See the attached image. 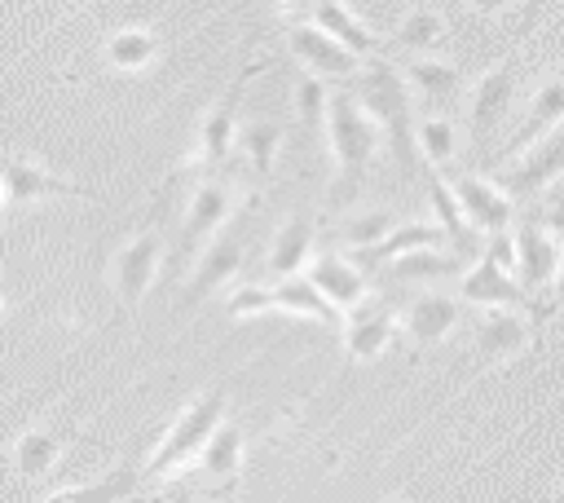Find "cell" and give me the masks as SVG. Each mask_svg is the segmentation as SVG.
Returning <instances> with one entry per match:
<instances>
[{"mask_svg":"<svg viewBox=\"0 0 564 503\" xmlns=\"http://www.w3.org/2000/svg\"><path fill=\"white\" fill-rule=\"evenodd\" d=\"M352 97L375 119V128L388 137V150L397 159V172L410 181L419 150H414V106H410L405 75L388 57H366L361 71L352 75Z\"/></svg>","mask_w":564,"mask_h":503,"instance_id":"6da1fadb","label":"cell"},{"mask_svg":"<svg viewBox=\"0 0 564 503\" xmlns=\"http://www.w3.org/2000/svg\"><path fill=\"white\" fill-rule=\"evenodd\" d=\"M322 132H326V146H330V163H335V181H330V194L335 203H348L366 172H370V154L379 146V128L375 119L357 106L352 88H335L326 97V119H322Z\"/></svg>","mask_w":564,"mask_h":503,"instance_id":"7a4b0ae2","label":"cell"},{"mask_svg":"<svg viewBox=\"0 0 564 503\" xmlns=\"http://www.w3.org/2000/svg\"><path fill=\"white\" fill-rule=\"evenodd\" d=\"M220 415H225V388L216 384V388H207L203 397H194V402L172 419V428L163 432V441H159V450L150 454V463H145L141 477H172V472H181L185 463H194V459L203 454L207 437L220 428Z\"/></svg>","mask_w":564,"mask_h":503,"instance_id":"3957f363","label":"cell"},{"mask_svg":"<svg viewBox=\"0 0 564 503\" xmlns=\"http://www.w3.org/2000/svg\"><path fill=\"white\" fill-rule=\"evenodd\" d=\"M234 207H238V190L220 172L189 185V203H185V216H181V243H176V269L189 265V256L203 252L216 238V229L234 216Z\"/></svg>","mask_w":564,"mask_h":503,"instance_id":"277c9868","label":"cell"},{"mask_svg":"<svg viewBox=\"0 0 564 503\" xmlns=\"http://www.w3.org/2000/svg\"><path fill=\"white\" fill-rule=\"evenodd\" d=\"M260 71H269V57H251V62L238 71V79L220 93V101L198 119L194 146H198V163H203V168H212V172L225 168V159H229V150H234V137H238V106H242V97H247V84H251Z\"/></svg>","mask_w":564,"mask_h":503,"instance_id":"5b68a950","label":"cell"},{"mask_svg":"<svg viewBox=\"0 0 564 503\" xmlns=\"http://www.w3.org/2000/svg\"><path fill=\"white\" fill-rule=\"evenodd\" d=\"M560 176H564V124H560L555 132H546L542 141H533L520 159L502 163L494 185L516 203V199H538V194H546Z\"/></svg>","mask_w":564,"mask_h":503,"instance_id":"8992f818","label":"cell"},{"mask_svg":"<svg viewBox=\"0 0 564 503\" xmlns=\"http://www.w3.org/2000/svg\"><path fill=\"white\" fill-rule=\"evenodd\" d=\"M159 256H163V234L154 225H141L132 238H123L110 256V287L119 296V304L137 309L145 300V291L159 278Z\"/></svg>","mask_w":564,"mask_h":503,"instance_id":"52a82bcc","label":"cell"},{"mask_svg":"<svg viewBox=\"0 0 564 503\" xmlns=\"http://www.w3.org/2000/svg\"><path fill=\"white\" fill-rule=\"evenodd\" d=\"M516 79H520V66L516 57H502L498 66H489L476 88H471V146L485 150L494 141V132L502 128V119L511 115V101H516Z\"/></svg>","mask_w":564,"mask_h":503,"instance_id":"ba28073f","label":"cell"},{"mask_svg":"<svg viewBox=\"0 0 564 503\" xmlns=\"http://www.w3.org/2000/svg\"><path fill=\"white\" fill-rule=\"evenodd\" d=\"M564 124V75H546L542 84H538V93H533V101H529V110H524V124L502 141V150L489 159V163H507V159H520L533 141H542L546 132H555Z\"/></svg>","mask_w":564,"mask_h":503,"instance_id":"9c48e42d","label":"cell"},{"mask_svg":"<svg viewBox=\"0 0 564 503\" xmlns=\"http://www.w3.org/2000/svg\"><path fill=\"white\" fill-rule=\"evenodd\" d=\"M0 190H4V203H18V207L40 203V199H57V194L62 199H84L88 194L84 185L66 181L53 168H44L35 159H22V154H13V159L0 163Z\"/></svg>","mask_w":564,"mask_h":503,"instance_id":"30bf717a","label":"cell"},{"mask_svg":"<svg viewBox=\"0 0 564 503\" xmlns=\"http://www.w3.org/2000/svg\"><path fill=\"white\" fill-rule=\"evenodd\" d=\"M511 256H516V282L524 296L542 291L546 282H555V269H560V252H555V238L542 229L538 216H524L511 234Z\"/></svg>","mask_w":564,"mask_h":503,"instance_id":"8fae6325","label":"cell"},{"mask_svg":"<svg viewBox=\"0 0 564 503\" xmlns=\"http://www.w3.org/2000/svg\"><path fill=\"white\" fill-rule=\"evenodd\" d=\"M286 44H291V53L300 57V66L308 71V75H317V79H352L357 71H361V57H352L344 44H335L322 26H313V22H295L291 31H286Z\"/></svg>","mask_w":564,"mask_h":503,"instance_id":"7c38bea8","label":"cell"},{"mask_svg":"<svg viewBox=\"0 0 564 503\" xmlns=\"http://www.w3.org/2000/svg\"><path fill=\"white\" fill-rule=\"evenodd\" d=\"M449 190H454V203H458V212L467 216L471 229H480V234H489V238L511 229V199H507L489 176L458 172Z\"/></svg>","mask_w":564,"mask_h":503,"instance_id":"4fadbf2b","label":"cell"},{"mask_svg":"<svg viewBox=\"0 0 564 503\" xmlns=\"http://www.w3.org/2000/svg\"><path fill=\"white\" fill-rule=\"evenodd\" d=\"M242 252H247L242 229H220V234L198 252L194 278H189V287H185V296H189V300H203V296L220 291V287L242 269Z\"/></svg>","mask_w":564,"mask_h":503,"instance_id":"5bb4252c","label":"cell"},{"mask_svg":"<svg viewBox=\"0 0 564 503\" xmlns=\"http://www.w3.org/2000/svg\"><path fill=\"white\" fill-rule=\"evenodd\" d=\"M397 335V313L375 296V300H361L352 313H348V327H344V349H348V362H370L388 349V340Z\"/></svg>","mask_w":564,"mask_h":503,"instance_id":"9a60e30c","label":"cell"},{"mask_svg":"<svg viewBox=\"0 0 564 503\" xmlns=\"http://www.w3.org/2000/svg\"><path fill=\"white\" fill-rule=\"evenodd\" d=\"M304 278L322 291V300H326L330 309H357V304L366 300V274H361L348 256H339V252L313 256Z\"/></svg>","mask_w":564,"mask_h":503,"instance_id":"2e32d148","label":"cell"},{"mask_svg":"<svg viewBox=\"0 0 564 503\" xmlns=\"http://www.w3.org/2000/svg\"><path fill=\"white\" fill-rule=\"evenodd\" d=\"M463 300H471V304H494V309L529 304V296L520 291V282L511 278V269H507L494 252H480V260L463 274Z\"/></svg>","mask_w":564,"mask_h":503,"instance_id":"e0dca14e","label":"cell"},{"mask_svg":"<svg viewBox=\"0 0 564 503\" xmlns=\"http://www.w3.org/2000/svg\"><path fill=\"white\" fill-rule=\"evenodd\" d=\"M463 322V304L454 296H441V291H423L414 296L405 309H401V327L414 344H436L445 340L454 327Z\"/></svg>","mask_w":564,"mask_h":503,"instance_id":"ac0fdd59","label":"cell"},{"mask_svg":"<svg viewBox=\"0 0 564 503\" xmlns=\"http://www.w3.org/2000/svg\"><path fill=\"white\" fill-rule=\"evenodd\" d=\"M313 26H322L335 44H344L352 57H383V44L344 0H313Z\"/></svg>","mask_w":564,"mask_h":503,"instance_id":"d6986e66","label":"cell"},{"mask_svg":"<svg viewBox=\"0 0 564 503\" xmlns=\"http://www.w3.org/2000/svg\"><path fill=\"white\" fill-rule=\"evenodd\" d=\"M313 238H317V221L304 216V212H291L278 229H273V243H269V269L278 278H295L308 260H313Z\"/></svg>","mask_w":564,"mask_h":503,"instance_id":"ffe728a7","label":"cell"},{"mask_svg":"<svg viewBox=\"0 0 564 503\" xmlns=\"http://www.w3.org/2000/svg\"><path fill=\"white\" fill-rule=\"evenodd\" d=\"M441 225H427V221H414V225H397L383 243H375L370 252H357L352 256V265L366 274V269H379V265H392L397 256H405V252H419V247H441Z\"/></svg>","mask_w":564,"mask_h":503,"instance_id":"44dd1931","label":"cell"},{"mask_svg":"<svg viewBox=\"0 0 564 503\" xmlns=\"http://www.w3.org/2000/svg\"><path fill=\"white\" fill-rule=\"evenodd\" d=\"M524 344H529V327H524L511 309H494V313H485L480 327H476V353H480L485 362H502V357L520 353Z\"/></svg>","mask_w":564,"mask_h":503,"instance_id":"7402d4cb","label":"cell"},{"mask_svg":"<svg viewBox=\"0 0 564 503\" xmlns=\"http://www.w3.org/2000/svg\"><path fill=\"white\" fill-rule=\"evenodd\" d=\"M401 75H405V84H410V88H419L432 106L454 101V97H458V88H463L458 66H454V62H441V57H410Z\"/></svg>","mask_w":564,"mask_h":503,"instance_id":"603a6c76","label":"cell"},{"mask_svg":"<svg viewBox=\"0 0 564 503\" xmlns=\"http://www.w3.org/2000/svg\"><path fill=\"white\" fill-rule=\"evenodd\" d=\"M427 199H432V212H436V221H441V234L454 243V252H458V256H476V234H471L467 216L458 212L454 190L441 181V172H432V181H427Z\"/></svg>","mask_w":564,"mask_h":503,"instance_id":"cb8c5ba5","label":"cell"},{"mask_svg":"<svg viewBox=\"0 0 564 503\" xmlns=\"http://www.w3.org/2000/svg\"><path fill=\"white\" fill-rule=\"evenodd\" d=\"M463 256L458 252H441V247H419V252H405L388 265V274L397 282H432V278H449L458 274Z\"/></svg>","mask_w":564,"mask_h":503,"instance_id":"d4e9b609","label":"cell"},{"mask_svg":"<svg viewBox=\"0 0 564 503\" xmlns=\"http://www.w3.org/2000/svg\"><path fill=\"white\" fill-rule=\"evenodd\" d=\"M137 481H141L137 468H110L106 477H97L88 485H70V490H62V494H53L44 503H123L137 490Z\"/></svg>","mask_w":564,"mask_h":503,"instance_id":"484cf974","label":"cell"},{"mask_svg":"<svg viewBox=\"0 0 564 503\" xmlns=\"http://www.w3.org/2000/svg\"><path fill=\"white\" fill-rule=\"evenodd\" d=\"M198 468H203V477H212V481H234L238 468H242V432H238L234 424H220V428L207 437V446H203V454H198Z\"/></svg>","mask_w":564,"mask_h":503,"instance_id":"4316f807","label":"cell"},{"mask_svg":"<svg viewBox=\"0 0 564 503\" xmlns=\"http://www.w3.org/2000/svg\"><path fill=\"white\" fill-rule=\"evenodd\" d=\"M154 53H159V35L150 26H123L106 40V62L115 71H141L154 62Z\"/></svg>","mask_w":564,"mask_h":503,"instance_id":"83f0119b","label":"cell"},{"mask_svg":"<svg viewBox=\"0 0 564 503\" xmlns=\"http://www.w3.org/2000/svg\"><path fill=\"white\" fill-rule=\"evenodd\" d=\"M238 154L247 159V168L256 176H273V159H278V146H282V124H247L238 137H234Z\"/></svg>","mask_w":564,"mask_h":503,"instance_id":"f1b7e54d","label":"cell"},{"mask_svg":"<svg viewBox=\"0 0 564 503\" xmlns=\"http://www.w3.org/2000/svg\"><path fill=\"white\" fill-rule=\"evenodd\" d=\"M273 309L300 313V318H317V322H335V318H339V309H330V304L322 300V291H317L308 278H282V282L273 287Z\"/></svg>","mask_w":564,"mask_h":503,"instance_id":"f546056e","label":"cell"},{"mask_svg":"<svg viewBox=\"0 0 564 503\" xmlns=\"http://www.w3.org/2000/svg\"><path fill=\"white\" fill-rule=\"evenodd\" d=\"M57 450H62V432H53V428H31V432L18 437V446H13V463H18L22 477L35 481V477L53 472Z\"/></svg>","mask_w":564,"mask_h":503,"instance_id":"4dcf8cb0","label":"cell"},{"mask_svg":"<svg viewBox=\"0 0 564 503\" xmlns=\"http://www.w3.org/2000/svg\"><path fill=\"white\" fill-rule=\"evenodd\" d=\"M441 40H445V22H441V13L427 9V4L410 9V13L397 22V44L410 49V53H432V49H441Z\"/></svg>","mask_w":564,"mask_h":503,"instance_id":"1f68e13d","label":"cell"},{"mask_svg":"<svg viewBox=\"0 0 564 503\" xmlns=\"http://www.w3.org/2000/svg\"><path fill=\"white\" fill-rule=\"evenodd\" d=\"M414 150H419L427 163L449 168V163H454V150H458L454 124L441 119V115H423V119H414Z\"/></svg>","mask_w":564,"mask_h":503,"instance_id":"d6a6232c","label":"cell"},{"mask_svg":"<svg viewBox=\"0 0 564 503\" xmlns=\"http://www.w3.org/2000/svg\"><path fill=\"white\" fill-rule=\"evenodd\" d=\"M392 229H397V216H392L388 207H370V212L348 216V221L339 225V238H344L348 247H357V252H370V247L383 243Z\"/></svg>","mask_w":564,"mask_h":503,"instance_id":"836d02e7","label":"cell"},{"mask_svg":"<svg viewBox=\"0 0 564 503\" xmlns=\"http://www.w3.org/2000/svg\"><path fill=\"white\" fill-rule=\"evenodd\" d=\"M326 97H330L326 79H317V75H300V84H295V110H300V119H304L308 132H322Z\"/></svg>","mask_w":564,"mask_h":503,"instance_id":"e575fe53","label":"cell"},{"mask_svg":"<svg viewBox=\"0 0 564 503\" xmlns=\"http://www.w3.org/2000/svg\"><path fill=\"white\" fill-rule=\"evenodd\" d=\"M229 318H251V313H269L273 309V287H260V282H247L229 296Z\"/></svg>","mask_w":564,"mask_h":503,"instance_id":"d590c367","label":"cell"},{"mask_svg":"<svg viewBox=\"0 0 564 503\" xmlns=\"http://www.w3.org/2000/svg\"><path fill=\"white\" fill-rule=\"evenodd\" d=\"M538 221H542V229L551 234V238H564V203H551L546 212H533Z\"/></svg>","mask_w":564,"mask_h":503,"instance_id":"8d00e7d4","label":"cell"},{"mask_svg":"<svg viewBox=\"0 0 564 503\" xmlns=\"http://www.w3.org/2000/svg\"><path fill=\"white\" fill-rule=\"evenodd\" d=\"M542 4H546V0H524V22H520V31H533V22L542 18Z\"/></svg>","mask_w":564,"mask_h":503,"instance_id":"74e56055","label":"cell"},{"mask_svg":"<svg viewBox=\"0 0 564 503\" xmlns=\"http://www.w3.org/2000/svg\"><path fill=\"white\" fill-rule=\"evenodd\" d=\"M476 13H485V18H494V13H502L507 9V0H467Z\"/></svg>","mask_w":564,"mask_h":503,"instance_id":"f35d334b","label":"cell"},{"mask_svg":"<svg viewBox=\"0 0 564 503\" xmlns=\"http://www.w3.org/2000/svg\"><path fill=\"white\" fill-rule=\"evenodd\" d=\"M555 300L564 304V256H560V269H555Z\"/></svg>","mask_w":564,"mask_h":503,"instance_id":"ab89813d","label":"cell"},{"mask_svg":"<svg viewBox=\"0 0 564 503\" xmlns=\"http://www.w3.org/2000/svg\"><path fill=\"white\" fill-rule=\"evenodd\" d=\"M0 212H4V190H0Z\"/></svg>","mask_w":564,"mask_h":503,"instance_id":"60d3db41","label":"cell"},{"mask_svg":"<svg viewBox=\"0 0 564 503\" xmlns=\"http://www.w3.org/2000/svg\"><path fill=\"white\" fill-rule=\"evenodd\" d=\"M269 4H291V0H269Z\"/></svg>","mask_w":564,"mask_h":503,"instance_id":"b9f144b4","label":"cell"},{"mask_svg":"<svg viewBox=\"0 0 564 503\" xmlns=\"http://www.w3.org/2000/svg\"><path fill=\"white\" fill-rule=\"evenodd\" d=\"M555 503H564V490H560V499H555Z\"/></svg>","mask_w":564,"mask_h":503,"instance_id":"7bdbcfd3","label":"cell"}]
</instances>
